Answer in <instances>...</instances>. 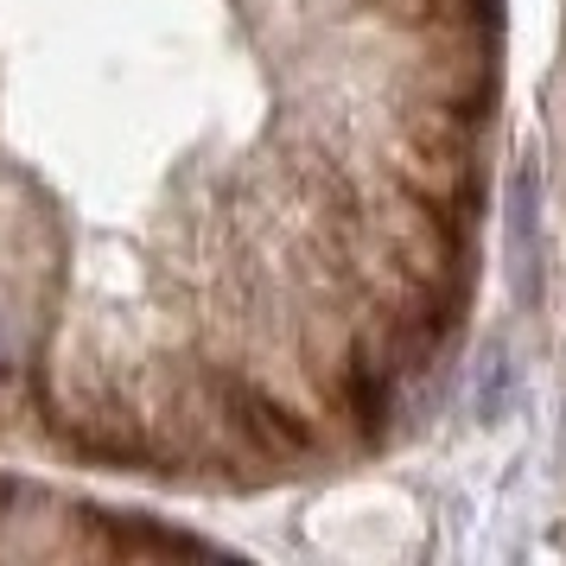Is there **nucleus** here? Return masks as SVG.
Here are the masks:
<instances>
[{
  "label": "nucleus",
  "instance_id": "obj_2",
  "mask_svg": "<svg viewBox=\"0 0 566 566\" xmlns=\"http://www.w3.org/2000/svg\"><path fill=\"white\" fill-rule=\"evenodd\" d=\"M198 547V535L166 528L154 515L0 464V560H147Z\"/></svg>",
  "mask_w": 566,
  "mask_h": 566
},
{
  "label": "nucleus",
  "instance_id": "obj_1",
  "mask_svg": "<svg viewBox=\"0 0 566 566\" xmlns=\"http://www.w3.org/2000/svg\"><path fill=\"white\" fill-rule=\"evenodd\" d=\"M478 122L484 0H0V452L255 490L382 446Z\"/></svg>",
  "mask_w": 566,
  "mask_h": 566
}]
</instances>
